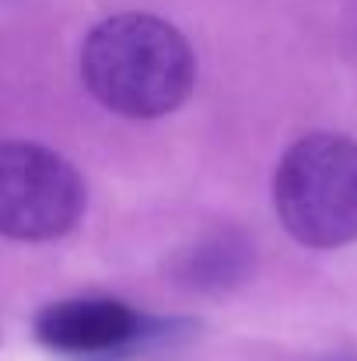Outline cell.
<instances>
[{
    "label": "cell",
    "mask_w": 357,
    "mask_h": 361,
    "mask_svg": "<svg viewBox=\"0 0 357 361\" xmlns=\"http://www.w3.org/2000/svg\"><path fill=\"white\" fill-rule=\"evenodd\" d=\"M81 78L92 99L126 120L175 113L196 85V53L165 18L123 11L99 21L81 46Z\"/></svg>",
    "instance_id": "cell-1"
},
{
    "label": "cell",
    "mask_w": 357,
    "mask_h": 361,
    "mask_svg": "<svg viewBox=\"0 0 357 361\" xmlns=\"http://www.w3.org/2000/svg\"><path fill=\"white\" fill-rule=\"evenodd\" d=\"M273 207L287 235L308 249L357 242V140L308 133L287 147L273 176Z\"/></svg>",
    "instance_id": "cell-2"
},
{
    "label": "cell",
    "mask_w": 357,
    "mask_h": 361,
    "mask_svg": "<svg viewBox=\"0 0 357 361\" xmlns=\"http://www.w3.org/2000/svg\"><path fill=\"white\" fill-rule=\"evenodd\" d=\"M88 207L84 176L53 147L0 140V235L14 242L63 239Z\"/></svg>",
    "instance_id": "cell-3"
},
{
    "label": "cell",
    "mask_w": 357,
    "mask_h": 361,
    "mask_svg": "<svg viewBox=\"0 0 357 361\" xmlns=\"http://www.w3.org/2000/svg\"><path fill=\"white\" fill-rule=\"evenodd\" d=\"M172 337V323L151 319L119 298H63L35 316V341L70 361H119Z\"/></svg>",
    "instance_id": "cell-4"
},
{
    "label": "cell",
    "mask_w": 357,
    "mask_h": 361,
    "mask_svg": "<svg viewBox=\"0 0 357 361\" xmlns=\"http://www.w3.org/2000/svg\"><path fill=\"white\" fill-rule=\"evenodd\" d=\"M252 249L238 232H214L175 259V281L193 291H228L249 274Z\"/></svg>",
    "instance_id": "cell-5"
},
{
    "label": "cell",
    "mask_w": 357,
    "mask_h": 361,
    "mask_svg": "<svg viewBox=\"0 0 357 361\" xmlns=\"http://www.w3.org/2000/svg\"><path fill=\"white\" fill-rule=\"evenodd\" d=\"M326 361H357L354 355H340V358H326Z\"/></svg>",
    "instance_id": "cell-6"
}]
</instances>
